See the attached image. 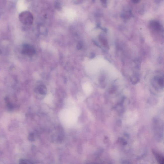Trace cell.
<instances>
[{
    "label": "cell",
    "instance_id": "cell-1",
    "mask_svg": "<svg viewBox=\"0 0 164 164\" xmlns=\"http://www.w3.org/2000/svg\"><path fill=\"white\" fill-rule=\"evenodd\" d=\"M19 19L21 23L24 25H32L34 21L33 14L28 11L21 12L19 15Z\"/></svg>",
    "mask_w": 164,
    "mask_h": 164
},
{
    "label": "cell",
    "instance_id": "cell-2",
    "mask_svg": "<svg viewBox=\"0 0 164 164\" xmlns=\"http://www.w3.org/2000/svg\"><path fill=\"white\" fill-rule=\"evenodd\" d=\"M35 48L32 45L29 44L23 45L21 51V53L23 55L32 57L35 55Z\"/></svg>",
    "mask_w": 164,
    "mask_h": 164
},
{
    "label": "cell",
    "instance_id": "cell-3",
    "mask_svg": "<svg viewBox=\"0 0 164 164\" xmlns=\"http://www.w3.org/2000/svg\"><path fill=\"white\" fill-rule=\"evenodd\" d=\"M153 84L155 89H163L164 88V80L161 77H155L153 80Z\"/></svg>",
    "mask_w": 164,
    "mask_h": 164
},
{
    "label": "cell",
    "instance_id": "cell-4",
    "mask_svg": "<svg viewBox=\"0 0 164 164\" xmlns=\"http://www.w3.org/2000/svg\"><path fill=\"white\" fill-rule=\"evenodd\" d=\"M47 90L46 87L44 85L39 86L35 89V92L40 94L44 95L46 94Z\"/></svg>",
    "mask_w": 164,
    "mask_h": 164
},
{
    "label": "cell",
    "instance_id": "cell-5",
    "mask_svg": "<svg viewBox=\"0 0 164 164\" xmlns=\"http://www.w3.org/2000/svg\"><path fill=\"white\" fill-rule=\"evenodd\" d=\"M130 81L133 85H135L138 83L139 81V78L138 76L135 75L130 78Z\"/></svg>",
    "mask_w": 164,
    "mask_h": 164
},
{
    "label": "cell",
    "instance_id": "cell-6",
    "mask_svg": "<svg viewBox=\"0 0 164 164\" xmlns=\"http://www.w3.org/2000/svg\"><path fill=\"white\" fill-rule=\"evenodd\" d=\"M156 159H157L160 164H164V157H162L161 155H160L157 153H155Z\"/></svg>",
    "mask_w": 164,
    "mask_h": 164
},
{
    "label": "cell",
    "instance_id": "cell-7",
    "mask_svg": "<svg viewBox=\"0 0 164 164\" xmlns=\"http://www.w3.org/2000/svg\"><path fill=\"white\" fill-rule=\"evenodd\" d=\"M29 138L31 140H32V139H33V138H34V135H33V134L32 133L30 134Z\"/></svg>",
    "mask_w": 164,
    "mask_h": 164
},
{
    "label": "cell",
    "instance_id": "cell-8",
    "mask_svg": "<svg viewBox=\"0 0 164 164\" xmlns=\"http://www.w3.org/2000/svg\"><path fill=\"white\" fill-rule=\"evenodd\" d=\"M132 1L133 2H134V3H137L139 2L140 1L139 0H134V1Z\"/></svg>",
    "mask_w": 164,
    "mask_h": 164
},
{
    "label": "cell",
    "instance_id": "cell-9",
    "mask_svg": "<svg viewBox=\"0 0 164 164\" xmlns=\"http://www.w3.org/2000/svg\"><path fill=\"white\" fill-rule=\"evenodd\" d=\"M21 164H26L25 163V162H21Z\"/></svg>",
    "mask_w": 164,
    "mask_h": 164
},
{
    "label": "cell",
    "instance_id": "cell-10",
    "mask_svg": "<svg viewBox=\"0 0 164 164\" xmlns=\"http://www.w3.org/2000/svg\"><path fill=\"white\" fill-rule=\"evenodd\" d=\"M1 53V51H0V54Z\"/></svg>",
    "mask_w": 164,
    "mask_h": 164
}]
</instances>
